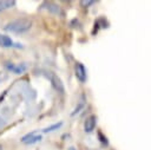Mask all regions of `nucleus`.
Returning a JSON list of instances; mask_svg holds the SVG:
<instances>
[{
    "instance_id": "nucleus-3",
    "label": "nucleus",
    "mask_w": 151,
    "mask_h": 150,
    "mask_svg": "<svg viewBox=\"0 0 151 150\" xmlns=\"http://www.w3.org/2000/svg\"><path fill=\"white\" fill-rule=\"evenodd\" d=\"M74 71H76V77L81 83H84L86 80V69H85V66L81 63H77L76 67H74Z\"/></svg>"
},
{
    "instance_id": "nucleus-9",
    "label": "nucleus",
    "mask_w": 151,
    "mask_h": 150,
    "mask_svg": "<svg viewBox=\"0 0 151 150\" xmlns=\"http://www.w3.org/2000/svg\"><path fill=\"white\" fill-rule=\"evenodd\" d=\"M14 5H15V1H5V0H2V1H0V12L5 11V9H7V8H9Z\"/></svg>"
},
{
    "instance_id": "nucleus-15",
    "label": "nucleus",
    "mask_w": 151,
    "mask_h": 150,
    "mask_svg": "<svg viewBox=\"0 0 151 150\" xmlns=\"http://www.w3.org/2000/svg\"><path fill=\"white\" fill-rule=\"evenodd\" d=\"M0 150H2V146H1V144H0Z\"/></svg>"
},
{
    "instance_id": "nucleus-10",
    "label": "nucleus",
    "mask_w": 151,
    "mask_h": 150,
    "mask_svg": "<svg viewBox=\"0 0 151 150\" xmlns=\"http://www.w3.org/2000/svg\"><path fill=\"white\" fill-rule=\"evenodd\" d=\"M61 124H63V123H57V124H53V125H51V126H47V128H45V129L42 130V132H50V131H53V130L60 128Z\"/></svg>"
},
{
    "instance_id": "nucleus-13",
    "label": "nucleus",
    "mask_w": 151,
    "mask_h": 150,
    "mask_svg": "<svg viewBox=\"0 0 151 150\" xmlns=\"http://www.w3.org/2000/svg\"><path fill=\"white\" fill-rule=\"evenodd\" d=\"M99 137H100V138H101V139H100V141H101V142H103V143H105V144H107V141H106V137H103V136H101V133H100V132H99Z\"/></svg>"
},
{
    "instance_id": "nucleus-6",
    "label": "nucleus",
    "mask_w": 151,
    "mask_h": 150,
    "mask_svg": "<svg viewBox=\"0 0 151 150\" xmlns=\"http://www.w3.org/2000/svg\"><path fill=\"white\" fill-rule=\"evenodd\" d=\"M6 67H7L8 70H11L12 72L17 73V74H20V73H22V72L26 70V65H25V64H18V65H14V64L11 63V65L7 64Z\"/></svg>"
},
{
    "instance_id": "nucleus-11",
    "label": "nucleus",
    "mask_w": 151,
    "mask_h": 150,
    "mask_svg": "<svg viewBox=\"0 0 151 150\" xmlns=\"http://www.w3.org/2000/svg\"><path fill=\"white\" fill-rule=\"evenodd\" d=\"M80 4L83 5V6H90V5H92L93 4V1H80Z\"/></svg>"
},
{
    "instance_id": "nucleus-14",
    "label": "nucleus",
    "mask_w": 151,
    "mask_h": 150,
    "mask_svg": "<svg viewBox=\"0 0 151 150\" xmlns=\"http://www.w3.org/2000/svg\"><path fill=\"white\" fill-rule=\"evenodd\" d=\"M67 150H76V149H74V148H73V146H71V148H68V149H67Z\"/></svg>"
},
{
    "instance_id": "nucleus-5",
    "label": "nucleus",
    "mask_w": 151,
    "mask_h": 150,
    "mask_svg": "<svg viewBox=\"0 0 151 150\" xmlns=\"http://www.w3.org/2000/svg\"><path fill=\"white\" fill-rule=\"evenodd\" d=\"M35 132H31V133H27L26 136H24L21 138V142L25 143V144H32V143H35V142H39L41 139V136H35L34 135Z\"/></svg>"
},
{
    "instance_id": "nucleus-8",
    "label": "nucleus",
    "mask_w": 151,
    "mask_h": 150,
    "mask_svg": "<svg viewBox=\"0 0 151 150\" xmlns=\"http://www.w3.org/2000/svg\"><path fill=\"white\" fill-rule=\"evenodd\" d=\"M42 6H47L46 8H47L50 12H52V13H59V12H60L59 6H57V5L53 4V2H46V4H44Z\"/></svg>"
},
{
    "instance_id": "nucleus-1",
    "label": "nucleus",
    "mask_w": 151,
    "mask_h": 150,
    "mask_svg": "<svg viewBox=\"0 0 151 150\" xmlns=\"http://www.w3.org/2000/svg\"><path fill=\"white\" fill-rule=\"evenodd\" d=\"M31 26H32V21L29 19L21 18V19H17V20H13V21L8 22L6 26H4V30L7 31V32L21 33V32H25V31L29 30Z\"/></svg>"
},
{
    "instance_id": "nucleus-4",
    "label": "nucleus",
    "mask_w": 151,
    "mask_h": 150,
    "mask_svg": "<svg viewBox=\"0 0 151 150\" xmlns=\"http://www.w3.org/2000/svg\"><path fill=\"white\" fill-rule=\"evenodd\" d=\"M96 120H97V118H96V116H93V115L86 118V120H85V123H84V130H85V132H91V131L94 129V126H96Z\"/></svg>"
},
{
    "instance_id": "nucleus-12",
    "label": "nucleus",
    "mask_w": 151,
    "mask_h": 150,
    "mask_svg": "<svg viewBox=\"0 0 151 150\" xmlns=\"http://www.w3.org/2000/svg\"><path fill=\"white\" fill-rule=\"evenodd\" d=\"M6 78H7V74L4 73V72H0V81H1V80H5Z\"/></svg>"
},
{
    "instance_id": "nucleus-7",
    "label": "nucleus",
    "mask_w": 151,
    "mask_h": 150,
    "mask_svg": "<svg viewBox=\"0 0 151 150\" xmlns=\"http://www.w3.org/2000/svg\"><path fill=\"white\" fill-rule=\"evenodd\" d=\"M0 46H2V47H11V46H13V41H12V39L9 37L0 34Z\"/></svg>"
},
{
    "instance_id": "nucleus-2",
    "label": "nucleus",
    "mask_w": 151,
    "mask_h": 150,
    "mask_svg": "<svg viewBox=\"0 0 151 150\" xmlns=\"http://www.w3.org/2000/svg\"><path fill=\"white\" fill-rule=\"evenodd\" d=\"M47 74V78H50V80H51V83H52V85H53V87L58 91V92H60V93H64V91H65V89H64V85H63V83H61V79L57 76V74H54L53 72H46Z\"/></svg>"
}]
</instances>
